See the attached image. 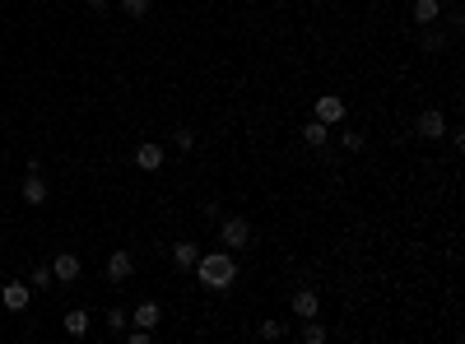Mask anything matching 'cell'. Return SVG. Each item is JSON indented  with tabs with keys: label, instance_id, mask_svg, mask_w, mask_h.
<instances>
[{
	"label": "cell",
	"instance_id": "6da1fadb",
	"mask_svg": "<svg viewBox=\"0 0 465 344\" xmlns=\"http://www.w3.org/2000/svg\"><path fill=\"white\" fill-rule=\"evenodd\" d=\"M191 270H196V280H201L205 289H214V293L232 289V280H237V266H232L228 251H210V256H201Z\"/></svg>",
	"mask_w": 465,
	"mask_h": 344
},
{
	"label": "cell",
	"instance_id": "7a4b0ae2",
	"mask_svg": "<svg viewBox=\"0 0 465 344\" xmlns=\"http://www.w3.org/2000/svg\"><path fill=\"white\" fill-rule=\"evenodd\" d=\"M219 237H223V247L228 251H242V247H251V223L242 219V214H232V219H223Z\"/></svg>",
	"mask_w": 465,
	"mask_h": 344
},
{
	"label": "cell",
	"instance_id": "3957f363",
	"mask_svg": "<svg viewBox=\"0 0 465 344\" xmlns=\"http://www.w3.org/2000/svg\"><path fill=\"white\" fill-rule=\"evenodd\" d=\"M414 130L423 135V140H442V135H447V117H442L437 108H428V112H418Z\"/></svg>",
	"mask_w": 465,
	"mask_h": 344
},
{
	"label": "cell",
	"instance_id": "277c9868",
	"mask_svg": "<svg viewBox=\"0 0 465 344\" xmlns=\"http://www.w3.org/2000/svg\"><path fill=\"white\" fill-rule=\"evenodd\" d=\"M316 121L340 126V121H344V103H340L335 94H321V98H316Z\"/></svg>",
	"mask_w": 465,
	"mask_h": 344
},
{
	"label": "cell",
	"instance_id": "5b68a950",
	"mask_svg": "<svg viewBox=\"0 0 465 344\" xmlns=\"http://www.w3.org/2000/svg\"><path fill=\"white\" fill-rule=\"evenodd\" d=\"M51 280H65V284L79 280V256H75V251H61V256L51 261Z\"/></svg>",
	"mask_w": 465,
	"mask_h": 344
},
{
	"label": "cell",
	"instance_id": "8992f818",
	"mask_svg": "<svg viewBox=\"0 0 465 344\" xmlns=\"http://www.w3.org/2000/svg\"><path fill=\"white\" fill-rule=\"evenodd\" d=\"M135 163H140V172H158V168H163V149H158L154 140L135 144Z\"/></svg>",
	"mask_w": 465,
	"mask_h": 344
},
{
	"label": "cell",
	"instance_id": "52a82bcc",
	"mask_svg": "<svg viewBox=\"0 0 465 344\" xmlns=\"http://www.w3.org/2000/svg\"><path fill=\"white\" fill-rule=\"evenodd\" d=\"M130 270H135L130 251H112V261H108V280H112V284H126V280H130Z\"/></svg>",
	"mask_w": 465,
	"mask_h": 344
},
{
	"label": "cell",
	"instance_id": "ba28073f",
	"mask_svg": "<svg viewBox=\"0 0 465 344\" xmlns=\"http://www.w3.org/2000/svg\"><path fill=\"white\" fill-rule=\"evenodd\" d=\"M0 302H5L10 312H24V307H28V284H5Z\"/></svg>",
	"mask_w": 465,
	"mask_h": 344
},
{
	"label": "cell",
	"instance_id": "9c48e42d",
	"mask_svg": "<svg viewBox=\"0 0 465 344\" xmlns=\"http://www.w3.org/2000/svg\"><path fill=\"white\" fill-rule=\"evenodd\" d=\"M289 307H294V316H303V321H312L321 302H316V293H312V289H303V293H294V302H289Z\"/></svg>",
	"mask_w": 465,
	"mask_h": 344
},
{
	"label": "cell",
	"instance_id": "30bf717a",
	"mask_svg": "<svg viewBox=\"0 0 465 344\" xmlns=\"http://www.w3.org/2000/svg\"><path fill=\"white\" fill-rule=\"evenodd\" d=\"M158 321H163V307H158V302H140V307H135V326L154 330Z\"/></svg>",
	"mask_w": 465,
	"mask_h": 344
},
{
	"label": "cell",
	"instance_id": "8fae6325",
	"mask_svg": "<svg viewBox=\"0 0 465 344\" xmlns=\"http://www.w3.org/2000/svg\"><path fill=\"white\" fill-rule=\"evenodd\" d=\"M24 200H28V205H42L46 200V182L37 177V172H28V177H24Z\"/></svg>",
	"mask_w": 465,
	"mask_h": 344
},
{
	"label": "cell",
	"instance_id": "7c38bea8",
	"mask_svg": "<svg viewBox=\"0 0 465 344\" xmlns=\"http://www.w3.org/2000/svg\"><path fill=\"white\" fill-rule=\"evenodd\" d=\"M442 0H414V24H437Z\"/></svg>",
	"mask_w": 465,
	"mask_h": 344
},
{
	"label": "cell",
	"instance_id": "4fadbf2b",
	"mask_svg": "<svg viewBox=\"0 0 465 344\" xmlns=\"http://www.w3.org/2000/svg\"><path fill=\"white\" fill-rule=\"evenodd\" d=\"M326 135H330V126H326V121H316V117H312V121L303 126V140H307L312 149H321V144H326Z\"/></svg>",
	"mask_w": 465,
	"mask_h": 344
},
{
	"label": "cell",
	"instance_id": "5bb4252c",
	"mask_svg": "<svg viewBox=\"0 0 465 344\" xmlns=\"http://www.w3.org/2000/svg\"><path fill=\"white\" fill-rule=\"evenodd\" d=\"M418 47H423V51H442V47H447V33H437L433 24H423V33H418Z\"/></svg>",
	"mask_w": 465,
	"mask_h": 344
},
{
	"label": "cell",
	"instance_id": "9a60e30c",
	"mask_svg": "<svg viewBox=\"0 0 465 344\" xmlns=\"http://www.w3.org/2000/svg\"><path fill=\"white\" fill-rule=\"evenodd\" d=\"M172 261H177V266H196V261H201V247H196V242H177V247H172Z\"/></svg>",
	"mask_w": 465,
	"mask_h": 344
},
{
	"label": "cell",
	"instance_id": "2e32d148",
	"mask_svg": "<svg viewBox=\"0 0 465 344\" xmlns=\"http://www.w3.org/2000/svg\"><path fill=\"white\" fill-rule=\"evenodd\" d=\"M84 330H89V312H65V335H84Z\"/></svg>",
	"mask_w": 465,
	"mask_h": 344
},
{
	"label": "cell",
	"instance_id": "e0dca14e",
	"mask_svg": "<svg viewBox=\"0 0 465 344\" xmlns=\"http://www.w3.org/2000/svg\"><path fill=\"white\" fill-rule=\"evenodd\" d=\"M46 284H51V266H37L28 275V289H46Z\"/></svg>",
	"mask_w": 465,
	"mask_h": 344
},
{
	"label": "cell",
	"instance_id": "ac0fdd59",
	"mask_svg": "<svg viewBox=\"0 0 465 344\" xmlns=\"http://www.w3.org/2000/svg\"><path fill=\"white\" fill-rule=\"evenodd\" d=\"M303 340H307V344H321V340H326V326H316V316L307 321V330H303Z\"/></svg>",
	"mask_w": 465,
	"mask_h": 344
},
{
	"label": "cell",
	"instance_id": "d6986e66",
	"mask_svg": "<svg viewBox=\"0 0 465 344\" xmlns=\"http://www.w3.org/2000/svg\"><path fill=\"white\" fill-rule=\"evenodd\" d=\"M121 10L126 15H135V19H144L149 15V0H121Z\"/></svg>",
	"mask_w": 465,
	"mask_h": 344
},
{
	"label": "cell",
	"instance_id": "ffe728a7",
	"mask_svg": "<svg viewBox=\"0 0 465 344\" xmlns=\"http://www.w3.org/2000/svg\"><path fill=\"white\" fill-rule=\"evenodd\" d=\"M279 335H284L279 321H261V340H279Z\"/></svg>",
	"mask_w": 465,
	"mask_h": 344
},
{
	"label": "cell",
	"instance_id": "44dd1931",
	"mask_svg": "<svg viewBox=\"0 0 465 344\" xmlns=\"http://www.w3.org/2000/svg\"><path fill=\"white\" fill-rule=\"evenodd\" d=\"M191 144H196V130L182 126V130H177V149H191Z\"/></svg>",
	"mask_w": 465,
	"mask_h": 344
},
{
	"label": "cell",
	"instance_id": "7402d4cb",
	"mask_svg": "<svg viewBox=\"0 0 465 344\" xmlns=\"http://www.w3.org/2000/svg\"><path fill=\"white\" fill-rule=\"evenodd\" d=\"M126 344H149V330H144V326H135L130 335H126Z\"/></svg>",
	"mask_w": 465,
	"mask_h": 344
},
{
	"label": "cell",
	"instance_id": "603a6c76",
	"mask_svg": "<svg viewBox=\"0 0 465 344\" xmlns=\"http://www.w3.org/2000/svg\"><path fill=\"white\" fill-rule=\"evenodd\" d=\"M344 149H363V135H358V130H344Z\"/></svg>",
	"mask_w": 465,
	"mask_h": 344
},
{
	"label": "cell",
	"instance_id": "cb8c5ba5",
	"mask_svg": "<svg viewBox=\"0 0 465 344\" xmlns=\"http://www.w3.org/2000/svg\"><path fill=\"white\" fill-rule=\"evenodd\" d=\"M108 326L112 330H126V312H108Z\"/></svg>",
	"mask_w": 465,
	"mask_h": 344
},
{
	"label": "cell",
	"instance_id": "d4e9b609",
	"mask_svg": "<svg viewBox=\"0 0 465 344\" xmlns=\"http://www.w3.org/2000/svg\"><path fill=\"white\" fill-rule=\"evenodd\" d=\"M89 10H98V15H103V10H108V0H89Z\"/></svg>",
	"mask_w": 465,
	"mask_h": 344
}]
</instances>
